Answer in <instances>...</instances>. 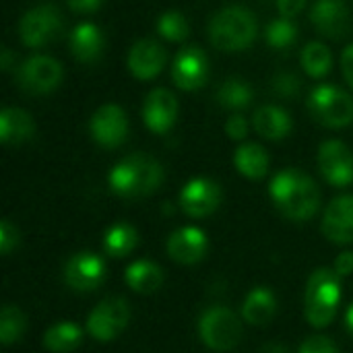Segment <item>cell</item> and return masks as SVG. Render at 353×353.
Returning a JSON list of instances; mask_svg holds the SVG:
<instances>
[{
	"label": "cell",
	"instance_id": "1",
	"mask_svg": "<svg viewBox=\"0 0 353 353\" xmlns=\"http://www.w3.org/2000/svg\"><path fill=\"white\" fill-rule=\"evenodd\" d=\"M275 207L292 221H308L321 207V190L302 170H281L269 184Z\"/></svg>",
	"mask_w": 353,
	"mask_h": 353
},
{
	"label": "cell",
	"instance_id": "2",
	"mask_svg": "<svg viewBox=\"0 0 353 353\" xmlns=\"http://www.w3.org/2000/svg\"><path fill=\"white\" fill-rule=\"evenodd\" d=\"M163 182V168L157 159L145 153H132L118 161L110 176L108 184L114 194L122 199H143L153 194Z\"/></svg>",
	"mask_w": 353,
	"mask_h": 353
},
{
	"label": "cell",
	"instance_id": "3",
	"mask_svg": "<svg viewBox=\"0 0 353 353\" xmlns=\"http://www.w3.org/2000/svg\"><path fill=\"white\" fill-rule=\"evenodd\" d=\"M259 33L254 14L244 6H225L209 23V39L221 52L246 50Z\"/></svg>",
	"mask_w": 353,
	"mask_h": 353
},
{
	"label": "cell",
	"instance_id": "4",
	"mask_svg": "<svg viewBox=\"0 0 353 353\" xmlns=\"http://www.w3.org/2000/svg\"><path fill=\"white\" fill-rule=\"evenodd\" d=\"M341 302V281L331 269H316L308 283L304 296L306 321L314 329H325L333 323Z\"/></svg>",
	"mask_w": 353,
	"mask_h": 353
},
{
	"label": "cell",
	"instance_id": "5",
	"mask_svg": "<svg viewBox=\"0 0 353 353\" xmlns=\"http://www.w3.org/2000/svg\"><path fill=\"white\" fill-rule=\"evenodd\" d=\"M199 335L209 350L232 352L242 339V323L230 308L213 306L203 312L199 321Z\"/></svg>",
	"mask_w": 353,
	"mask_h": 353
},
{
	"label": "cell",
	"instance_id": "6",
	"mask_svg": "<svg viewBox=\"0 0 353 353\" xmlns=\"http://www.w3.org/2000/svg\"><path fill=\"white\" fill-rule=\"evenodd\" d=\"M308 110L327 128H345L353 122V97L333 85L314 87L308 97Z\"/></svg>",
	"mask_w": 353,
	"mask_h": 353
},
{
	"label": "cell",
	"instance_id": "7",
	"mask_svg": "<svg viewBox=\"0 0 353 353\" xmlns=\"http://www.w3.org/2000/svg\"><path fill=\"white\" fill-rule=\"evenodd\" d=\"M62 31V14L56 4H37L19 21V35L27 48H43Z\"/></svg>",
	"mask_w": 353,
	"mask_h": 353
},
{
	"label": "cell",
	"instance_id": "8",
	"mask_svg": "<svg viewBox=\"0 0 353 353\" xmlns=\"http://www.w3.org/2000/svg\"><path fill=\"white\" fill-rule=\"evenodd\" d=\"M130 321V306L124 298L112 296L101 300L87 319V331L95 341H112L116 339Z\"/></svg>",
	"mask_w": 353,
	"mask_h": 353
},
{
	"label": "cell",
	"instance_id": "9",
	"mask_svg": "<svg viewBox=\"0 0 353 353\" xmlns=\"http://www.w3.org/2000/svg\"><path fill=\"white\" fill-rule=\"evenodd\" d=\"M62 81V64L50 56H31L19 66V85L29 93H50Z\"/></svg>",
	"mask_w": 353,
	"mask_h": 353
},
{
	"label": "cell",
	"instance_id": "10",
	"mask_svg": "<svg viewBox=\"0 0 353 353\" xmlns=\"http://www.w3.org/2000/svg\"><path fill=\"white\" fill-rule=\"evenodd\" d=\"M89 130L97 145L105 149H116L128 137V118L120 105L105 103L91 116Z\"/></svg>",
	"mask_w": 353,
	"mask_h": 353
},
{
	"label": "cell",
	"instance_id": "11",
	"mask_svg": "<svg viewBox=\"0 0 353 353\" xmlns=\"http://www.w3.org/2000/svg\"><path fill=\"white\" fill-rule=\"evenodd\" d=\"M319 168L323 178L337 188L353 184V153L343 141L331 139L321 145Z\"/></svg>",
	"mask_w": 353,
	"mask_h": 353
},
{
	"label": "cell",
	"instance_id": "12",
	"mask_svg": "<svg viewBox=\"0 0 353 353\" xmlns=\"http://www.w3.org/2000/svg\"><path fill=\"white\" fill-rule=\"evenodd\" d=\"M172 79L178 89L182 91H196L209 79V58L207 54L196 48L188 46L182 48L172 64Z\"/></svg>",
	"mask_w": 353,
	"mask_h": 353
},
{
	"label": "cell",
	"instance_id": "13",
	"mask_svg": "<svg viewBox=\"0 0 353 353\" xmlns=\"http://www.w3.org/2000/svg\"><path fill=\"white\" fill-rule=\"evenodd\" d=\"M221 205V188L209 178L190 180L180 192V209L194 219L209 217Z\"/></svg>",
	"mask_w": 353,
	"mask_h": 353
},
{
	"label": "cell",
	"instance_id": "14",
	"mask_svg": "<svg viewBox=\"0 0 353 353\" xmlns=\"http://www.w3.org/2000/svg\"><path fill=\"white\" fill-rule=\"evenodd\" d=\"M105 279V263L93 252H77L64 265V281L74 292H93Z\"/></svg>",
	"mask_w": 353,
	"mask_h": 353
},
{
	"label": "cell",
	"instance_id": "15",
	"mask_svg": "<svg viewBox=\"0 0 353 353\" xmlns=\"http://www.w3.org/2000/svg\"><path fill=\"white\" fill-rule=\"evenodd\" d=\"M178 120V99L168 89H153L143 103V122L155 134H165Z\"/></svg>",
	"mask_w": 353,
	"mask_h": 353
},
{
	"label": "cell",
	"instance_id": "16",
	"mask_svg": "<svg viewBox=\"0 0 353 353\" xmlns=\"http://www.w3.org/2000/svg\"><path fill=\"white\" fill-rule=\"evenodd\" d=\"M165 60L168 54L161 43H157L155 39H141L130 48L126 64L132 77H137L139 81H151L163 70Z\"/></svg>",
	"mask_w": 353,
	"mask_h": 353
},
{
	"label": "cell",
	"instance_id": "17",
	"mask_svg": "<svg viewBox=\"0 0 353 353\" xmlns=\"http://www.w3.org/2000/svg\"><path fill=\"white\" fill-rule=\"evenodd\" d=\"M323 234L335 244L353 242V194L337 196L323 215Z\"/></svg>",
	"mask_w": 353,
	"mask_h": 353
},
{
	"label": "cell",
	"instance_id": "18",
	"mask_svg": "<svg viewBox=\"0 0 353 353\" xmlns=\"http://www.w3.org/2000/svg\"><path fill=\"white\" fill-rule=\"evenodd\" d=\"M310 21L319 33L339 39L350 31V8L343 0H316L310 8Z\"/></svg>",
	"mask_w": 353,
	"mask_h": 353
},
{
	"label": "cell",
	"instance_id": "19",
	"mask_svg": "<svg viewBox=\"0 0 353 353\" xmlns=\"http://www.w3.org/2000/svg\"><path fill=\"white\" fill-rule=\"evenodd\" d=\"M207 248H209L207 234L192 225L176 230L168 240V254L178 265H194L203 261Z\"/></svg>",
	"mask_w": 353,
	"mask_h": 353
},
{
	"label": "cell",
	"instance_id": "20",
	"mask_svg": "<svg viewBox=\"0 0 353 353\" xmlns=\"http://www.w3.org/2000/svg\"><path fill=\"white\" fill-rule=\"evenodd\" d=\"M68 46H70V54L79 62L93 64V62H97L101 58L103 48H105V39H103V33H101V29L97 25L81 23L70 31Z\"/></svg>",
	"mask_w": 353,
	"mask_h": 353
},
{
	"label": "cell",
	"instance_id": "21",
	"mask_svg": "<svg viewBox=\"0 0 353 353\" xmlns=\"http://www.w3.org/2000/svg\"><path fill=\"white\" fill-rule=\"evenodd\" d=\"M35 134L33 118L21 108H4L0 112V141L4 145H21Z\"/></svg>",
	"mask_w": 353,
	"mask_h": 353
},
{
	"label": "cell",
	"instance_id": "22",
	"mask_svg": "<svg viewBox=\"0 0 353 353\" xmlns=\"http://www.w3.org/2000/svg\"><path fill=\"white\" fill-rule=\"evenodd\" d=\"M254 130L267 141H281L292 132V118L285 110L277 105H263L252 118Z\"/></svg>",
	"mask_w": 353,
	"mask_h": 353
},
{
	"label": "cell",
	"instance_id": "23",
	"mask_svg": "<svg viewBox=\"0 0 353 353\" xmlns=\"http://www.w3.org/2000/svg\"><path fill=\"white\" fill-rule=\"evenodd\" d=\"M275 312H277V298L269 288H254L242 304V319L254 327L269 325Z\"/></svg>",
	"mask_w": 353,
	"mask_h": 353
},
{
	"label": "cell",
	"instance_id": "24",
	"mask_svg": "<svg viewBox=\"0 0 353 353\" xmlns=\"http://www.w3.org/2000/svg\"><path fill=\"white\" fill-rule=\"evenodd\" d=\"M124 279L128 288L137 294H155L163 285V271L153 261H134L126 267Z\"/></svg>",
	"mask_w": 353,
	"mask_h": 353
},
{
	"label": "cell",
	"instance_id": "25",
	"mask_svg": "<svg viewBox=\"0 0 353 353\" xmlns=\"http://www.w3.org/2000/svg\"><path fill=\"white\" fill-rule=\"evenodd\" d=\"M236 170L248 180H261L269 172V155L256 143H244L234 153Z\"/></svg>",
	"mask_w": 353,
	"mask_h": 353
},
{
	"label": "cell",
	"instance_id": "26",
	"mask_svg": "<svg viewBox=\"0 0 353 353\" xmlns=\"http://www.w3.org/2000/svg\"><path fill=\"white\" fill-rule=\"evenodd\" d=\"M83 341V331L74 323H58L43 333V347L52 353H68Z\"/></svg>",
	"mask_w": 353,
	"mask_h": 353
},
{
	"label": "cell",
	"instance_id": "27",
	"mask_svg": "<svg viewBox=\"0 0 353 353\" xmlns=\"http://www.w3.org/2000/svg\"><path fill=\"white\" fill-rule=\"evenodd\" d=\"M137 242H139V234H137V230L132 225L116 223L103 236V250L110 256L122 259V256L130 254L137 248Z\"/></svg>",
	"mask_w": 353,
	"mask_h": 353
},
{
	"label": "cell",
	"instance_id": "28",
	"mask_svg": "<svg viewBox=\"0 0 353 353\" xmlns=\"http://www.w3.org/2000/svg\"><path fill=\"white\" fill-rule=\"evenodd\" d=\"M300 60H302V68H304L310 77H314V79L327 77V74L331 72V68H333V54H331V50H329L325 43H321V41H310V43L302 50Z\"/></svg>",
	"mask_w": 353,
	"mask_h": 353
},
{
	"label": "cell",
	"instance_id": "29",
	"mask_svg": "<svg viewBox=\"0 0 353 353\" xmlns=\"http://www.w3.org/2000/svg\"><path fill=\"white\" fill-rule=\"evenodd\" d=\"M254 91L242 79H225L217 89V101L225 110H244L250 105Z\"/></svg>",
	"mask_w": 353,
	"mask_h": 353
},
{
	"label": "cell",
	"instance_id": "30",
	"mask_svg": "<svg viewBox=\"0 0 353 353\" xmlns=\"http://www.w3.org/2000/svg\"><path fill=\"white\" fill-rule=\"evenodd\" d=\"M27 329V319L17 306H4L0 312V341L2 345L17 343Z\"/></svg>",
	"mask_w": 353,
	"mask_h": 353
},
{
	"label": "cell",
	"instance_id": "31",
	"mask_svg": "<svg viewBox=\"0 0 353 353\" xmlns=\"http://www.w3.org/2000/svg\"><path fill=\"white\" fill-rule=\"evenodd\" d=\"M265 37H267V43L273 50H288L298 39V27L294 25L292 19L279 17V19H275V21H271L267 25Z\"/></svg>",
	"mask_w": 353,
	"mask_h": 353
},
{
	"label": "cell",
	"instance_id": "32",
	"mask_svg": "<svg viewBox=\"0 0 353 353\" xmlns=\"http://www.w3.org/2000/svg\"><path fill=\"white\" fill-rule=\"evenodd\" d=\"M157 31L168 41H184L190 33V25L180 10H168L157 19Z\"/></svg>",
	"mask_w": 353,
	"mask_h": 353
},
{
	"label": "cell",
	"instance_id": "33",
	"mask_svg": "<svg viewBox=\"0 0 353 353\" xmlns=\"http://www.w3.org/2000/svg\"><path fill=\"white\" fill-rule=\"evenodd\" d=\"M271 87H273V91H275L279 97L294 99V97L300 93V89H302V83H300V77H298V74L283 70V72H277V74L273 77V81H271Z\"/></svg>",
	"mask_w": 353,
	"mask_h": 353
},
{
	"label": "cell",
	"instance_id": "34",
	"mask_svg": "<svg viewBox=\"0 0 353 353\" xmlns=\"http://www.w3.org/2000/svg\"><path fill=\"white\" fill-rule=\"evenodd\" d=\"M17 246H19V230L8 219H2V223H0V252L4 256H8Z\"/></svg>",
	"mask_w": 353,
	"mask_h": 353
},
{
	"label": "cell",
	"instance_id": "35",
	"mask_svg": "<svg viewBox=\"0 0 353 353\" xmlns=\"http://www.w3.org/2000/svg\"><path fill=\"white\" fill-rule=\"evenodd\" d=\"M300 353H339L337 352V345L325 337V335H314V337H308L302 347H300Z\"/></svg>",
	"mask_w": 353,
	"mask_h": 353
},
{
	"label": "cell",
	"instance_id": "36",
	"mask_svg": "<svg viewBox=\"0 0 353 353\" xmlns=\"http://www.w3.org/2000/svg\"><path fill=\"white\" fill-rule=\"evenodd\" d=\"M225 134L232 141H242L248 134V122L242 114H232L225 122Z\"/></svg>",
	"mask_w": 353,
	"mask_h": 353
},
{
	"label": "cell",
	"instance_id": "37",
	"mask_svg": "<svg viewBox=\"0 0 353 353\" xmlns=\"http://www.w3.org/2000/svg\"><path fill=\"white\" fill-rule=\"evenodd\" d=\"M304 6H306V0H277V10L285 19L298 17L304 10Z\"/></svg>",
	"mask_w": 353,
	"mask_h": 353
},
{
	"label": "cell",
	"instance_id": "38",
	"mask_svg": "<svg viewBox=\"0 0 353 353\" xmlns=\"http://www.w3.org/2000/svg\"><path fill=\"white\" fill-rule=\"evenodd\" d=\"M333 271L339 275V277H347L353 273V252H341L337 259H335V265H333Z\"/></svg>",
	"mask_w": 353,
	"mask_h": 353
},
{
	"label": "cell",
	"instance_id": "39",
	"mask_svg": "<svg viewBox=\"0 0 353 353\" xmlns=\"http://www.w3.org/2000/svg\"><path fill=\"white\" fill-rule=\"evenodd\" d=\"M101 4H103V0H68V8L74 12H81V14L95 12Z\"/></svg>",
	"mask_w": 353,
	"mask_h": 353
},
{
	"label": "cell",
	"instance_id": "40",
	"mask_svg": "<svg viewBox=\"0 0 353 353\" xmlns=\"http://www.w3.org/2000/svg\"><path fill=\"white\" fill-rule=\"evenodd\" d=\"M341 70H343V77L347 81V85L353 89V43L347 46L341 54Z\"/></svg>",
	"mask_w": 353,
	"mask_h": 353
},
{
	"label": "cell",
	"instance_id": "41",
	"mask_svg": "<svg viewBox=\"0 0 353 353\" xmlns=\"http://www.w3.org/2000/svg\"><path fill=\"white\" fill-rule=\"evenodd\" d=\"M12 64H17V56L8 48H2L0 50V68L2 70H10Z\"/></svg>",
	"mask_w": 353,
	"mask_h": 353
},
{
	"label": "cell",
	"instance_id": "42",
	"mask_svg": "<svg viewBox=\"0 0 353 353\" xmlns=\"http://www.w3.org/2000/svg\"><path fill=\"white\" fill-rule=\"evenodd\" d=\"M261 353H290L283 345H279V343H267L263 350H261Z\"/></svg>",
	"mask_w": 353,
	"mask_h": 353
},
{
	"label": "cell",
	"instance_id": "43",
	"mask_svg": "<svg viewBox=\"0 0 353 353\" xmlns=\"http://www.w3.org/2000/svg\"><path fill=\"white\" fill-rule=\"evenodd\" d=\"M345 327H347L350 335L353 337V304L347 308V312H345Z\"/></svg>",
	"mask_w": 353,
	"mask_h": 353
}]
</instances>
